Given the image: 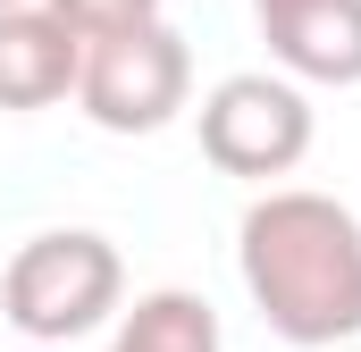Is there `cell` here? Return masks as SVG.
Wrapping results in <instances>:
<instances>
[{
	"mask_svg": "<svg viewBox=\"0 0 361 352\" xmlns=\"http://www.w3.org/2000/svg\"><path fill=\"white\" fill-rule=\"evenodd\" d=\"M235 268H244V294L269 319V336L302 352L361 336V218L336 193L269 184L235 227Z\"/></svg>",
	"mask_w": 361,
	"mask_h": 352,
	"instance_id": "1",
	"label": "cell"
},
{
	"mask_svg": "<svg viewBox=\"0 0 361 352\" xmlns=\"http://www.w3.org/2000/svg\"><path fill=\"white\" fill-rule=\"evenodd\" d=\"M118 302H126V260L92 227H42V235H25L8 277H0V319L25 344H76Z\"/></svg>",
	"mask_w": 361,
	"mask_h": 352,
	"instance_id": "2",
	"label": "cell"
},
{
	"mask_svg": "<svg viewBox=\"0 0 361 352\" xmlns=\"http://www.w3.org/2000/svg\"><path fill=\"white\" fill-rule=\"evenodd\" d=\"M193 126H202V160L219 176H244V184H277V176H294L311 160V134H319V118H311V92L294 84L286 68H244V76H219V84L202 92V109H193Z\"/></svg>",
	"mask_w": 361,
	"mask_h": 352,
	"instance_id": "3",
	"label": "cell"
},
{
	"mask_svg": "<svg viewBox=\"0 0 361 352\" xmlns=\"http://www.w3.org/2000/svg\"><path fill=\"white\" fill-rule=\"evenodd\" d=\"M193 101V51L169 17L126 25V34H92L85 68H76V109L101 134H160L177 126Z\"/></svg>",
	"mask_w": 361,
	"mask_h": 352,
	"instance_id": "4",
	"label": "cell"
},
{
	"mask_svg": "<svg viewBox=\"0 0 361 352\" xmlns=\"http://www.w3.org/2000/svg\"><path fill=\"white\" fill-rule=\"evenodd\" d=\"M76 68H85V34L59 8H42V0L0 8V109L8 118L76 101Z\"/></svg>",
	"mask_w": 361,
	"mask_h": 352,
	"instance_id": "5",
	"label": "cell"
},
{
	"mask_svg": "<svg viewBox=\"0 0 361 352\" xmlns=\"http://www.w3.org/2000/svg\"><path fill=\"white\" fill-rule=\"evenodd\" d=\"M261 42L294 84H361V0H302L261 25Z\"/></svg>",
	"mask_w": 361,
	"mask_h": 352,
	"instance_id": "6",
	"label": "cell"
},
{
	"mask_svg": "<svg viewBox=\"0 0 361 352\" xmlns=\"http://www.w3.org/2000/svg\"><path fill=\"white\" fill-rule=\"evenodd\" d=\"M109 352H219V310L185 285H160L118 319Z\"/></svg>",
	"mask_w": 361,
	"mask_h": 352,
	"instance_id": "7",
	"label": "cell"
},
{
	"mask_svg": "<svg viewBox=\"0 0 361 352\" xmlns=\"http://www.w3.org/2000/svg\"><path fill=\"white\" fill-rule=\"evenodd\" d=\"M42 8H59L85 42H92V34H126V25H152V17H160V0H42Z\"/></svg>",
	"mask_w": 361,
	"mask_h": 352,
	"instance_id": "8",
	"label": "cell"
},
{
	"mask_svg": "<svg viewBox=\"0 0 361 352\" xmlns=\"http://www.w3.org/2000/svg\"><path fill=\"white\" fill-rule=\"evenodd\" d=\"M286 8H302V0H252V17L269 25V17H286Z\"/></svg>",
	"mask_w": 361,
	"mask_h": 352,
	"instance_id": "9",
	"label": "cell"
},
{
	"mask_svg": "<svg viewBox=\"0 0 361 352\" xmlns=\"http://www.w3.org/2000/svg\"><path fill=\"white\" fill-rule=\"evenodd\" d=\"M0 8H17V0H0Z\"/></svg>",
	"mask_w": 361,
	"mask_h": 352,
	"instance_id": "10",
	"label": "cell"
}]
</instances>
